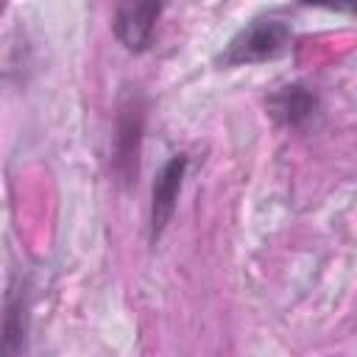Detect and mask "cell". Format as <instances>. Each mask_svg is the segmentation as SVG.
Segmentation results:
<instances>
[{
    "label": "cell",
    "instance_id": "cell-1",
    "mask_svg": "<svg viewBox=\"0 0 357 357\" xmlns=\"http://www.w3.org/2000/svg\"><path fill=\"white\" fill-rule=\"evenodd\" d=\"M145 137V95L126 89L117 98L114 134H112V173L123 187H131L139 176V151Z\"/></svg>",
    "mask_w": 357,
    "mask_h": 357
},
{
    "label": "cell",
    "instance_id": "cell-2",
    "mask_svg": "<svg viewBox=\"0 0 357 357\" xmlns=\"http://www.w3.org/2000/svg\"><path fill=\"white\" fill-rule=\"evenodd\" d=\"M290 42H293V31L282 17H257L229 39L223 53L218 56V64L243 67V64L271 61L287 53Z\"/></svg>",
    "mask_w": 357,
    "mask_h": 357
},
{
    "label": "cell",
    "instance_id": "cell-3",
    "mask_svg": "<svg viewBox=\"0 0 357 357\" xmlns=\"http://www.w3.org/2000/svg\"><path fill=\"white\" fill-rule=\"evenodd\" d=\"M165 0H120L112 17V33L128 53H142L153 42Z\"/></svg>",
    "mask_w": 357,
    "mask_h": 357
},
{
    "label": "cell",
    "instance_id": "cell-4",
    "mask_svg": "<svg viewBox=\"0 0 357 357\" xmlns=\"http://www.w3.org/2000/svg\"><path fill=\"white\" fill-rule=\"evenodd\" d=\"M187 153H173L162 170L156 173V181L151 187V243L156 245V240L165 234L173 212H176V201L181 192V181L187 173Z\"/></svg>",
    "mask_w": 357,
    "mask_h": 357
},
{
    "label": "cell",
    "instance_id": "cell-5",
    "mask_svg": "<svg viewBox=\"0 0 357 357\" xmlns=\"http://www.w3.org/2000/svg\"><path fill=\"white\" fill-rule=\"evenodd\" d=\"M268 114L287 128H301L318 112V95L304 84H287L268 95Z\"/></svg>",
    "mask_w": 357,
    "mask_h": 357
},
{
    "label": "cell",
    "instance_id": "cell-6",
    "mask_svg": "<svg viewBox=\"0 0 357 357\" xmlns=\"http://www.w3.org/2000/svg\"><path fill=\"white\" fill-rule=\"evenodd\" d=\"M28 332V298L25 290L11 284L6 293V312H3V351L17 354L25 343Z\"/></svg>",
    "mask_w": 357,
    "mask_h": 357
},
{
    "label": "cell",
    "instance_id": "cell-7",
    "mask_svg": "<svg viewBox=\"0 0 357 357\" xmlns=\"http://www.w3.org/2000/svg\"><path fill=\"white\" fill-rule=\"evenodd\" d=\"M296 3L326 8V11H340V14H357V0H296Z\"/></svg>",
    "mask_w": 357,
    "mask_h": 357
}]
</instances>
